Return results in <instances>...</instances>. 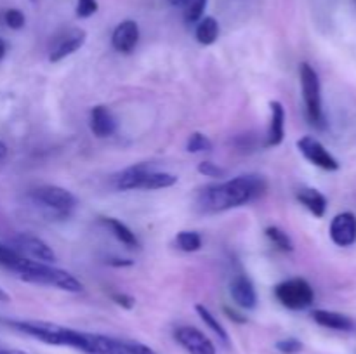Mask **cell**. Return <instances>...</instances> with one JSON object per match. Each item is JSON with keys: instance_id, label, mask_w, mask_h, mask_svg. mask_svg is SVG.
<instances>
[{"instance_id": "38", "label": "cell", "mask_w": 356, "mask_h": 354, "mask_svg": "<svg viewBox=\"0 0 356 354\" xmlns=\"http://www.w3.org/2000/svg\"><path fill=\"white\" fill-rule=\"evenodd\" d=\"M6 52H7V45H6V42H3L2 38H0V59H3Z\"/></svg>"}, {"instance_id": "28", "label": "cell", "mask_w": 356, "mask_h": 354, "mask_svg": "<svg viewBox=\"0 0 356 354\" xmlns=\"http://www.w3.org/2000/svg\"><path fill=\"white\" fill-rule=\"evenodd\" d=\"M97 9H99L97 0H79V2H76L75 14L80 19H87V17H90L92 14H96Z\"/></svg>"}, {"instance_id": "23", "label": "cell", "mask_w": 356, "mask_h": 354, "mask_svg": "<svg viewBox=\"0 0 356 354\" xmlns=\"http://www.w3.org/2000/svg\"><path fill=\"white\" fill-rule=\"evenodd\" d=\"M266 236L284 252H292L294 250V243H292L291 236L284 229L277 228V226H270V228H266Z\"/></svg>"}, {"instance_id": "10", "label": "cell", "mask_w": 356, "mask_h": 354, "mask_svg": "<svg viewBox=\"0 0 356 354\" xmlns=\"http://www.w3.org/2000/svg\"><path fill=\"white\" fill-rule=\"evenodd\" d=\"M139 42V24L132 19H125L117 24L111 35V45L120 54H131Z\"/></svg>"}, {"instance_id": "30", "label": "cell", "mask_w": 356, "mask_h": 354, "mask_svg": "<svg viewBox=\"0 0 356 354\" xmlns=\"http://www.w3.org/2000/svg\"><path fill=\"white\" fill-rule=\"evenodd\" d=\"M198 172L205 177H214V179H219V177L226 176V170L222 167L216 165L212 162H202L198 163Z\"/></svg>"}, {"instance_id": "17", "label": "cell", "mask_w": 356, "mask_h": 354, "mask_svg": "<svg viewBox=\"0 0 356 354\" xmlns=\"http://www.w3.org/2000/svg\"><path fill=\"white\" fill-rule=\"evenodd\" d=\"M152 170V167L141 163V165H134L125 169L120 176L117 177L115 184H117L118 189L122 191H131V189H141V183L145 179L146 174Z\"/></svg>"}, {"instance_id": "37", "label": "cell", "mask_w": 356, "mask_h": 354, "mask_svg": "<svg viewBox=\"0 0 356 354\" xmlns=\"http://www.w3.org/2000/svg\"><path fill=\"white\" fill-rule=\"evenodd\" d=\"M0 354H28L24 351H17V349H0Z\"/></svg>"}, {"instance_id": "26", "label": "cell", "mask_w": 356, "mask_h": 354, "mask_svg": "<svg viewBox=\"0 0 356 354\" xmlns=\"http://www.w3.org/2000/svg\"><path fill=\"white\" fill-rule=\"evenodd\" d=\"M24 255H21L17 250L10 248V246H6L0 243V266L9 267V269H14L17 264L23 260Z\"/></svg>"}, {"instance_id": "3", "label": "cell", "mask_w": 356, "mask_h": 354, "mask_svg": "<svg viewBox=\"0 0 356 354\" xmlns=\"http://www.w3.org/2000/svg\"><path fill=\"white\" fill-rule=\"evenodd\" d=\"M275 297L291 311L308 309L315 301V292L305 278H291L275 287Z\"/></svg>"}, {"instance_id": "4", "label": "cell", "mask_w": 356, "mask_h": 354, "mask_svg": "<svg viewBox=\"0 0 356 354\" xmlns=\"http://www.w3.org/2000/svg\"><path fill=\"white\" fill-rule=\"evenodd\" d=\"M299 76H301L302 97L306 104V115L308 120L316 127H322L323 124V111H322V87H320V78L312 65L302 62L299 68Z\"/></svg>"}, {"instance_id": "18", "label": "cell", "mask_w": 356, "mask_h": 354, "mask_svg": "<svg viewBox=\"0 0 356 354\" xmlns=\"http://www.w3.org/2000/svg\"><path fill=\"white\" fill-rule=\"evenodd\" d=\"M219 37V23L216 17L205 16L198 21L197 30H195V38L198 44L211 45L218 40Z\"/></svg>"}, {"instance_id": "14", "label": "cell", "mask_w": 356, "mask_h": 354, "mask_svg": "<svg viewBox=\"0 0 356 354\" xmlns=\"http://www.w3.org/2000/svg\"><path fill=\"white\" fill-rule=\"evenodd\" d=\"M89 125L90 132L99 139L110 137L117 132V120L106 106H94L90 110Z\"/></svg>"}, {"instance_id": "36", "label": "cell", "mask_w": 356, "mask_h": 354, "mask_svg": "<svg viewBox=\"0 0 356 354\" xmlns=\"http://www.w3.org/2000/svg\"><path fill=\"white\" fill-rule=\"evenodd\" d=\"M0 302H10L9 294H7L2 287H0Z\"/></svg>"}, {"instance_id": "15", "label": "cell", "mask_w": 356, "mask_h": 354, "mask_svg": "<svg viewBox=\"0 0 356 354\" xmlns=\"http://www.w3.org/2000/svg\"><path fill=\"white\" fill-rule=\"evenodd\" d=\"M312 318L318 323L320 326L325 328L337 330V332H353L356 328V323L350 316L341 314L336 311H327V309H316L312 312Z\"/></svg>"}, {"instance_id": "34", "label": "cell", "mask_w": 356, "mask_h": 354, "mask_svg": "<svg viewBox=\"0 0 356 354\" xmlns=\"http://www.w3.org/2000/svg\"><path fill=\"white\" fill-rule=\"evenodd\" d=\"M111 266H132V260H125V259H113V260H108Z\"/></svg>"}, {"instance_id": "39", "label": "cell", "mask_w": 356, "mask_h": 354, "mask_svg": "<svg viewBox=\"0 0 356 354\" xmlns=\"http://www.w3.org/2000/svg\"><path fill=\"white\" fill-rule=\"evenodd\" d=\"M7 156V146L0 141V160H3Z\"/></svg>"}, {"instance_id": "35", "label": "cell", "mask_w": 356, "mask_h": 354, "mask_svg": "<svg viewBox=\"0 0 356 354\" xmlns=\"http://www.w3.org/2000/svg\"><path fill=\"white\" fill-rule=\"evenodd\" d=\"M167 2L174 7H186L191 0H167Z\"/></svg>"}, {"instance_id": "22", "label": "cell", "mask_w": 356, "mask_h": 354, "mask_svg": "<svg viewBox=\"0 0 356 354\" xmlns=\"http://www.w3.org/2000/svg\"><path fill=\"white\" fill-rule=\"evenodd\" d=\"M176 245L183 252H197L202 248V236L197 231H181L176 236Z\"/></svg>"}, {"instance_id": "32", "label": "cell", "mask_w": 356, "mask_h": 354, "mask_svg": "<svg viewBox=\"0 0 356 354\" xmlns=\"http://www.w3.org/2000/svg\"><path fill=\"white\" fill-rule=\"evenodd\" d=\"M111 301L124 309H132L136 305V298L132 297V295L120 294V292H115V294H111Z\"/></svg>"}, {"instance_id": "2", "label": "cell", "mask_w": 356, "mask_h": 354, "mask_svg": "<svg viewBox=\"0 0 356 354\" xmlns=\"http://www.w3.org/2000/svg\"><path fill=\"white\" fill-rule=\"evenodd\" d=\"M13 271L21 280L28 281V283L54 287L59 288V290L72 292V294H79V292L83 290L82 283L73 274H70L68 271L58 269V267L51 266L47 262L31 260L28 257H23V260Z\"/></svg>"}, {"instance_id": "8", "label": "cell", "mask_w": 356, "mask_h": 354, "mask_svg": "<svg viewBox=\"0 0 356 354\" xmlns=\"http://www.w3.org/2000/svg\"><path fill=\"white\" fill-rule=\"evenodd\" d=\"M14 243H16L17 252H19L21 255H24V253H26L30 259L38 260V262H47V264L54 262L56 260L54 250H52L51 246L44 242V239L37 238V236L19 235V236H16Z\"/></svg>"}, {"instance_id": "20", "label": "cell", "mask_w": 356, "mask_h": 354, "mask_svg": "<svg viewBox=\"0 0 356 354\" xmlns=\"http://www.w3.org/2000/svg\"><path fill=\"white\" fill-rule=\"evenodd\" d=\"M177 183V177L169 172H156V170H149L145 176L141 183V189L146 191H155L163 189V187H170Z\"/></svg>"}, {"instance_id": "27", "label": "cell", "mask_w": 356, "mask_h": 354, "mask_svg": "<svg viewBox=\"0 0 356 354\" xmlns=\"http://www.w3.org/2000/svg\"><path fill=\"white\" fill-rule=\"evenodd\" d=\"M3 21H6L10 30H21L26 23V17L19 9H7L6 14H3Z\"/></svg>"}, {"instance_id": "31", "label": "cell", "mask_w": 356, "mask_h": 354, "mask_svg": "<svg viewBox=\"0 0 356 354\" xmlns=\"http://www.w3.org/2000/svg\"><path fill=\"white\" fill-rule=\"evenodd\" d=\"M122 342H124L129 354H156L152 347L145 346V344L141 342H134V340H122Z\"/></svg>"}, {"instance_id": "6", "label": "cell", "mask_w": 356, "mask_h": 354, "mask_svg": "<svg viewBox=\"0 0 356 354\" xmlns=\"http://www.w3.org/2000/svg\"><path fill=\"white\" fill-rule=\"evenodd\" d=\"M298 148L302 153V156L308 162H312L313 165L320 167L323 170H330V172L339 170V162L327 151V148L318 139L312 137V135H305L298 141Z\"/></svg>"}, {"instance_id": "12", "label": "cell", "mask_w": 356, "mask_h": 354, "mask_svg": "<svg viewBox=\"0 0 356 354\" xmlns=\"http://www.w3.org/2000/svg\"><path fill=\"white\" fill-rule=\"evenodd\" d=\"M229 294L236 305L243 309H254L257 305V294L252 281L245 274H238L229 283Z\"/></svg>"}, {"instance_id": "16", "label": "cell", "mask_w": 356, "mask_h": 354, "mask_svg": "<svg viewBox=\"0 0 356 354\" xmlns=\"http://www.w3.org/2000/svg\"><path fill=\"white\" fill-rule=\"evenodd\" d=\"M296 198H298L299 203L302 207L308 208L315 217H323L327 212V198L320 193L315 187H301V189L296 193Z\"/></svg>"}, {"instance_id": "25", "label": "cell", "mask_w": 356, "mask_h": 354, "mask_svg": "<svg viewBox=\"0 0 356 354\" xmlns=\"http://www.w3.org/2000/svg\"><path fill=\"white\" fill-rule=\"evenodd\" d=\"M186 149L190 153H202V151H211L212 149V142L207 135L200 134V132H193L190 135L186 142Z\"/></svg>"}, {"instance_id": "40", "label": "cell", "mask_w": 356, "mask_h": 354, "mask_svg": "<svg viewBox=\"0 0 356 354\" xmlns=\"http://www.w3.org/2000/svg\"><path fill=\"white\" fill-rule=\"evenodd\" d=\"M31 2H35V0H31Z\"/></svg>"}, {"instance_id": "13", "label": "cell", "mask_w": 356, "mask_h": 354, "mask_svg": "<svg viewBox=\"0 0 356 354\" xmlns=\"http://www.w3.org/2000/svg\"><path fill=\"white\" fill-rule=\"evenodd\" d=\"M270 110L271 118L270 125H268V135L264 146L266 148H275V146L282 144L285 137V110L280 101H271Z\"/></svg>"}, {"instance_id": "1", "label": "cell", "mask_w": 356, "mask_h": 354, "mask_svg": "<svg viewBox=\"0 0 356 354\" xmlns=\"http://www.w3.org/2000/svg\"><path fill=\"white\" fill-rule=\"evenodd\" d=\"M266 179L261 176H238L225 183L204 187L198 194V205L205 212H221L242 207L263 196Z\"/></svg>"}, {"instance_id": "9", "label": "cell", "mask_w": 356, "mask_h": 354, "mask_svg": "<svg viewBox=\"0 0 356 354\" xmlns=\"http://www.w3.org/2000/svg\"><path fill=\"white\" fill-rule=\"evenodd\" d=\"M330 238L337 246H351L356 242V217L351 212L337 214L330 222Z\"/></svg>"}, {"instance_id": "29", "label": "cell", "mask_w": 356, "mask_h": 354, "mask_svg": "<svg viewBox=\"0 0 356 354\" xmlns=\"http://www.w3.org/2000/svg\"><path fill=\"white\" fill-rule=\"evenodd\" d=\"M275 347H277L282 354H298L302 351V342L298 339H284L278 340V342L275 344Z\"/></svg>"}, {"instance_id": "19", "label": "cell", "mask_w": 356, "mask_h": 354, "mask_svg": "<svg viewBox=\"0 0 356 354\" xmlns=\"http://www.w3.org/2000/svg\"><path fill=\"white\" fill-rule=\"evenodd\" d=\"M103 222L111 229V233H113L115 238H117L118 242H122L125 246H129V248H138L139 246L138 238H136L134 233H132L124 222L118 221V219L115 217H104Z\"/></svg>"}, {"instance_id": "33", "label": "cell", "mask_w": 356, "mask_h": 354, "mask_svg": "<svg viewBox=\"0 0 356 354\" xmlns=\"http://www.w3.org/2000/svg\"><path fill=\"white\" fill-rule=\"evenodd\" d=\"M225 311H226V314H228L232 319H235V321H238V323H245L247 321L245 318H242V314H238V312L232 311V309H229V307H225Z\"/></svg>"}, {"instance_id": "11", "label": "cell", "mask_w": 356, "mask_h": 354, "mask_svg": "<svg viewBox=\"0 0 356 354\" xmlns=\"http://www.w3.org/2000/svg\"><path fill=\"white\" fill-rule=\"evenodd\" d=\"M86 40L87 33L83 30H79V28H76V30H70L68 33L63 35L61 38H58V40L54 42V45H52L51 49V54H49V61L58 62L61 61V59L68 58L73 52L79 51V49L86 44Z\"/></svg>"}, {"instance_id": "5", "label": "cell", "mask_w": 356, "mask_h": 354, "mask_svg": "<svg viewBox=\"0 0 356 354\" xmlns=\"http://www.w3.org/2000/svg\"><path fill=\"white\" fill-rule=\"evenodd\" d=\"M31 196H33V200L37 201V203H40L42 207L49 208V210H52L54 214L59 215H68V212L72 210V208H75L76 205V198L73 196L72 191L65 189V187L61 186H51V184L35 189L33 193H31Z\"/></svg>"}, {"instance_id": "7", "label": "cell", "mask_w": 356, "mask_h": 354, "mask_svg": "<svg viewBox=\"0 0 356 354\" xmlns=\"http://www.w3.org/2000/svg\"><path fill=\"white\" fill-rule=\"evenodd\" d=\"M174 339L188 354H216L211 339L195 326H179L174 332Z\"/></svg>"}, {"instance_id": "24", "label": "cell", "mask_w": 356, "mask_h": 354, "mask_svg": "<svg viewBox=\"0 0 356 354\" xmlns=\"http://www.w3.org/2000/svg\"><path fill=\"white\" fill-rule=\"evenodd\" d=\"M205 7H207V0H191L186 7H184V21L188 24L198 23L204 17Z\"/></svg>"}, {"instance_id": "21", "label": "cell", "mask_w": 356, "mask_h": 354, "mask_svg": "<svg viewBox=\"0 0 356 354\" xmlns=\"http://www.w3.org/2000/svg\"><path fill=\"white\" fill-rule=\"evenodd\" d=\"M197 312H198V316H200L202 318V321L205 323V325L209 326V328L212 330V332L216 333V335L219 337V339L222 340V342L225 344H229V337H228V332H226L225 330V326L221 325V323H219V319L216 318L214 314H212L211 311H209L207 307H205L204 304H197Z\"/></svg>"}]
</instances>
